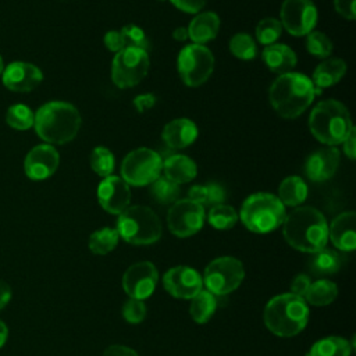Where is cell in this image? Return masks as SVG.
Here are the masks:
<instances>
[{"label": "cell", "instance_id": "44", "mask_svg": "<svg viewBox=\"0 0 356 356\" xmlns=\"http://www.w3.org/2000/svg\"><path fill=\"white\" fill-rule=\"evenodd\" d=\"M177 8L185 11V13H199L204 4H206V0H170Z\"/></svg>", "mask_w": 356, "mask_h": 356}, {"label": "cell", "instance_id": "2", "mask_svg": "<svg viewBox=\"0 0 356 356\" xmlns=\"http://www.w3.org/2000/svg\"><path fill=\"white\" fill-rule=\"evenodd\" d=\"M314 95L312 79L300 72L278 75L268 90L270 103L282 118L299 117L312 104Z\"/></svg>", "mask_w": 356, "mask_h": 356}, {"label": "cell", "instance_id": "31", "mask_svg": "<svg viewBox=\"0 0 356 356\" xmlns=\"http://www.w3.org/2000/svg\"><path fill=\"white\" fill-rule=\"evenodd\" d=\"M118 239H120V235L115 228L104 227V228L95 231L89 236L88 245H89V249L92 253L103 256V254L110 253L117 246Z\"/></svg>", "mask_w": 356, "mask_h": 356}, {"label": "cell", "instance_id": "9", "mask_svg": "<svg viewBox=\"0 0 356 356\" xmlns=\"http://www.w3.org/2000/svg\"><path fill=\"white\" fill-rule=\"evenodd\" d=\"M161 168L163 159L157 152L149 147H139L125 156L121 164V174L128 185L143 186L156 181Z\"/></svg>", "mask_w": 356, "mask_h": 356}, {"label": "cell", "instance_id": "40", "mask_svg": "<svg viewBox=\"0 0 356 356\" xmlns=\"http://www.w3.org/2000/svg\"><path fill=\"white\" fill-rule=\"evenodd\" d=\"M146 316V305L140 299L129 298L122 306V317L129 324H139Z\"/></svg>", "mask_w": 356, "mask_h": 356}, {"label": "cell", "instance_id": "25", "mask_svg": "<svg viewBox=\"0 0 356 356\" xmlns=\"http://www.w3.org/2000/svg\"><path fill=\"white\" fill-rule=\"evenodd\" d=\"M164 177L175 184H185L196 177L197 167L192 159L184 154H172L163 160Z\"/></svg>", "mask_w": 356, "mask_h": 356}, {"label": "cell", "instance_id": "18", "mask_svg": "<svg viewBox=\"0 0 356 356\" xmlns=\"http://www.w3.org/2000/svg\"><path fill=\"white\" fill-rule=\"evenodd\" d=\"M1 78L3 85L13 92H31L42 82L43 74L31 63L14 61L3 70Z\"/></svg>", "mask_w": 356, "mask_h": 356}, {"label": "cell", "instance_id": "24", "mask_svg": "<svg viewBox=\"0 0 356 356\" xmlns=\"http://www.w3.org/2000/svg\"><path fill=\"white\" fill-rule=\"evenodd\" d=\"M343 264V256L335 249L323 248L314 253L307 261V267L310 273L316 277H324L335 274L341 270Z\"/></svg>", "mask_w": 356, "mask_h": 356}, {"label": "cell", "instance_id": "48", "mask_svg": "<svg viewBox=\"0 0 356 356\" xmlns=\"http://www.w3.org/2000/svg\"><path fill=\"white\" fill-rule=\"evenodd\" d=\"M103 356H139V355L136 353V350L125 345H110L108 348H106Z\"/></svg>", "mask_w": 356, "mask_h": 356}, {"label": "cell", "instance_id": "42", "mask_svg": "<svg viewBox=\"0 0 356 356\" xmlns=\"http://www.w3.org/2000/svg\"><path fill=\"white\" fill-rule=\"evenodd\" d=\"M355 6H356V0H334V7L337 13L346 19L356 18Z\"/></svg>", "mask_w": 356, "mask_h": 356}, {"label": "cell", "instance_id": "15", "mask_svg": "<svg viewBox=\"0 0 356 356\" xmlns=\"http://www.w3.org/2000/svg\"><path fill=\"white\" fill-rule=\"evenodd\" d=\"M164 289L179 299H192L203 285L200 274L189 266L171 267L163 275Z\"/></svg>", "mask_w": 356, "mask_h": 356}, {"label": "cell", "instance_id": "13", "mask_svg": "<svg viewBox=\"0 0 356 356\" xmlns=\"http://www.w3.org/2000/svg\"><path fill=\"white\" fill-rule=\"evenodd\" d=\"M281 25L293 36H303L317 24V8L312 0H284L281 6Z\"/></svg>", "mask_w": 356, "mask_h": 356}, {"label": "cell", "instance_id": "16", "mask_svg": "<svg viewBox=\"0 0 356 356\" xmlns=\"http://www.w3.org/2000/svg\"><path fill=\"white\" fill-rule=\"evenodd\" d=\"M97 200L107 213L120 214L129 206V185L121 177L108 175L97 186Z\"/></svg>", "mask_w": 356, "mask_h": 356}, {"label": "cell", "instance_id": "37", "mask_svg": "<svg viewBox=\"0 0 356 356\" xmlns=\"http://www.w3.org/2000/svg\"><path fill=\"white\" fill-rule=\"evenodd\" d=\"M281 32H282V25L280 19L273 17H266L256 26V39L261 44L270 46L275 43V40L281 36Z\"/></svg>", "mask_w": 356, "mask_h": 356}, {"label": "cell", "instance_id": "1", "mask_svg": "<svg viewBox=\"0 0 356 356\" xmlns=\"http://www.w3.org/2000/svg\"><path fill=\"white\" fill-rule=\"evenodd\" d=\"M282 234L293 249L314 253L328 242V224L324 214L312 207L300 206L285 216Z\"/></svg>", "mask_w": 356, "mask_h": 356}, {"label": "cell", "instance_id": "36", "mask_svg": "<svg viewBox=\"0 0 356 356\" xmlns=\"http://www.w3.org/2000/svg\"><path fill=\"white\" fill-rule=\"evenodd\" d=\"M90 167L100 177H108L114 171V156L113 153L104 147L97 146L92 150L90 154Z\"/></svg>", "mask_w": 356, "mask_h": 356}, {"label": "cell", "instance_id": "32", "mask_svg": "<svg viewBox=\"0 0 356 356\" xmlns=\"http://www.w3.org/2000/svg\"><path fill=\"white\" fill-rule=\"evenodd\" d=\"M150 195L153 200L160 204H172L178 200L179 186L167 177H159L156 181L152 182Z\"/></svg>", "mask_w": 356, "mask_h": 356}, {"label": "cell", "instance_id": "47", "mask_svg": "<svg viewBox=\"0 0 356 356\" xmlns=\"http://www.w3.org/2000/svg\"><path fill=\"white\" fill-rule=\"evenodd\" d=\"M343 152L350 159L355 160L356 157V129L352 127V129L349 131V134L346 135V138L343 139Z\"/></svg>", "mask_w": 356, "mask_h": 356}, {"label": "cell", "instance_id": "27", "mask_svg": "<svg viewBox=\"0 0 356 356\" xmlns=\"http://www.w3.org/2000/svg\"><path fill=\"white\" fill-rule=\"evenodd\" d=\"M277 197L284 206H298L307 197V185L300 177H286L278 186Z\"/></svg>", "mask_w": 356, "mask_h": 356}, {"label": "cell", "instance_id": "20", "mask_svg": "<svg viewBox=\"0 0 356 356\" xmlns=\"http://www.w3.org/2000/svg\"><path fill=\"white\" fill-rule=\"evenodd\" d=\"M356 216L353 211L338 214L328 227V238L334 246L342 252H350L356 248Z\"/></svg>", "mask_w": 356, "mask_h": 356}, {"label": "cell", "instance_id": "33", "mask_svg": "<svg viewBox=\"0 0 356 356\" xmlns=\"http://www.w3.org/2000/svg\"><path fill=\"white\" fill-rule=\"evenodd\" d=\"M207 221L217 229H229L238 221V214L234 207L228 204H216L207 213Z\"/></svg>", "mask_w": 356, "mask_h": 356}, {"label": "cell", "instance_id": "30", "mask_svg": "<svg viewBox=\"0 0 356 356\" xmlns=\"http://www.w3.org/2000/svg\"><path fill=\"white\" fill-rule=\"evenodd\" d=\"M352 345L348 339L342 337H325L317 341L312 349L309 356H350Z\"/></svg>", "mask_w": 356, "mask_h": 356}, {"label": "cell", "instance_id": "19", "mask_svg": "<svg viewBox=\"0 0 356 356\" xmlns=\"http://www.w3.org/2000/svg\"><path fill=\"white\" fill-rule=\"evenodd\" d=\"M339 150L337 147H323L312 153L305 163V172L310 181L323 182L330 179L339 165Z\"/></svg>", "mask_w": 356, "mask_h": 356}, {"label": "cell", "instance_id": "45", "mask_svg": "<svg viewBox=\"0 0 356 356\" xmlns=\"http://www.w3.org/2000/svg\"><path fill=\"white\" fill-rule=\"evenodd\" d=\"M104 44L110 51H114V53H118L121 49H124V43H122L120 31H108L104 35Z\"/></svg>", "mask_w": 356, "mask_h": 356}, {"label": "cell", "instance_id": "23", "mask_svg": "<svg viewBox=\"0 0 356 356\" xmlns=\"http://www.w3.org/2000/svg\"><path fill=\"white\" fill-rule=\"evenodd\" d=\"M263 61L270 68V71L277 74L291 72V70L296 65V54L293 50L281 43H273L263 50Z\"/></svg>", "mask_w": 356, "mask_h": 356}, {"label": "cell", "instance_id": "10", "mask_svg": "<svg viewBox=\"0 0 356 356\" xmlns=\"http://www.w3.org/2000/svg\"><path fill=\"white\" fill-rule=\"evenodd\" d=\"M177 67L179 76L186 86H200L213 72L214 56L203 44H188L179 51Z\"/></svg>", "mask_w": 356, "mask_h": 356}, {"label": "cell", "instance_id": "35", "mask_svg": "<svg viewBox=\"0 0 356 356\" xmlns=\"http://www.w3.org/2000/svg\"><path fill=\"white\" fill-rule=\"evenodd\" d=\"M229 51L241 60H252L257 54V47L250 35L236 33L229 40Z\"/></svg>", "mask_w": 356, "mask_h": 356}, {"label": "cell", "instance_id": "41", "mask_svg": "<svg viewBox=\"0 0 356 356\" xmlns=\"http://www.w3.org/2000/svg\"><path fill=\"white\" fill-rule=\"evenodd\" d=\"M204 193H206L204 206L221 204L227 199V191L218 182H209V184H206L204 185Z\"/></svg>", "mask_w": 356, "mask_h": 356}, {"label": "cell", "instance_id": "49", "mask_svg": "<svg viewBox=\"0 0 356 356\" xmlns=\"http://www.w3.org/2000/svg\"><path fill=\"white\" fill-rule=\"evenodd\" d=\"M10 299H11V288L6 281L0 280V310L10 302Z\"/></svg>", "mask_w": 356, "mask_h": 356}, {"label": "cell", "instance_id": "53", "mask_svg": "<svg viewBox=\"0 0 356 356\" xmlns=\"http://www.w3.org/2000/svg\"><path fill=\"white\" fill-rule=\"evenodd\" d=\"M159 1H164V0H159Z\"/></svg>", "mask_w": 356, "mask_h": 356}, {"label": "cell", "instance_id": "3", "mask_svg": "<svg viewBox=\"0 0 356 356\" xmlns=\"http://www.w3.org/2000/svg\"><path fill=\"white\" fill-rule=\"evenodd\" d=\"M33 127L44 142L64 145L76 136L81 128V114L71 103L49 102L36 111Z\"/></svg>", "mask_w": 356, "mask_h": 356}, {"label": "cell", "instance_id": "39", "mask_svg": "<svg viewBox=\"0 0 356 356\" xmlns=\"http://www.w3.org/2000/svg\"><path fill=\"white\" fill-rule=\"evenodd\" d=\"M121 38H122V43L124 47H135V49H142V50H149L150 43L149 39L146 36V33L143 32L142 28H139L138 25L129 24L121 28L120 31Z\"/></svg>", "mask_w": 356, "mask_h": 356}, {"label": "cell", "instance_id": "50", "mask_svg": "<svg viewBox=\"0 0 356 356\" xmlns=\"http://www.w3.org/2000/svg\"><path fill=\"white\" fill-rule=\"evenodd\" d=\"M172 38H174L175 40H179V42L186 40V39H188V29L184 28V26H178V28L172 32Z\"/></svg>", "mask_w": 356, "mask_h": 356}, {"label": "cell", "instance_id": "28", "mask_svg": "<svg viewBox=\"0 0 356 356\" xmlns=\"http://www.w3.org/2000/svg\"><path fill=\"white\" fill-rule=\"evenodd\" d=\"M218 306L216 295L209 291L200 289L191 300L189 314L197 324H204L216 312Z\"/></svg>", "mask_w": 356, "mask_h": 356}, {"label": "cell", "instance_id": "51", "mask_svg": "<svg viewBox=\"0 0 356 356\" xmlns=\"http://www.w3.org/2000/svg\"><path fill=\"white\" fill-rule=\"evenodd\" d=\"M8 338V328L7 325L0 320V348H3V345L7 342Z\"/></svg>", "mask_w": 356, "mask_h": 356}, {"label": "cell", "instance_id": "17", "mask_svg": "<svg viewBox=\"0 0 356 356\" xmlns=\"http://www.w3.org/2000/svg\"><path fill=\"white\" fill-rule=\"evenodd\" d=\"M60 156L51 145H38L25 157L24 170L28 178L40 181L51 177L58 167Z\"/></svg>", "mask_w": 356, "mask_h": 356}, {"label": "cell", "instance_id": "34", "mask_svg": "<svg viewBox=\"0 0 356 356\" xmlns=\"http://www.w3.org/2000/svg\"><path fill=\"white\" fill-rule=\"evenodd\" d=\"M33 120H35V114L32 113V110L22 104V103H17L8 107L7 113H6V122L18 131H25L29 129L33 125Z\"/></svg>", "mask_w": 356, "mask_h": 356}, {"label": "cell", "instance_id": "8", "mask_svg": "<svg viewBox=\"0 0 356 356\" xmlns=\"http://www.w3.org/2000/svg\"><path fill=\"white\" fill-rule=\"evenodd\" d=\"M245 278V268L241 260L222 256L211 260L203 274V282L209 292L216 296H225L235 291Z\"/></svg>", "mask_w": 356, "mask_h": 356}, {"label": "cell", "instance_id": "29", "mask_svg": "<svg viewBox=\"0 0 356 356\" xmlns=\"http://www.w3.org/2000/svg\"><path fill=\"white\" fill-rule=\"evenodd\" d=\"M338 295V286L335 282L330 280H317L310 284L307 292L305 293L306 303L314 305V306H325L335 300Z\"/></svg>", "mask_w": 356, "mask_h": 356}, {"label": "cell", "instance_id": "46", "mask_svg": "<svg viewBox=\"0 0 356 356\" xmlns=\"http://www.w3.org/2000/svg\"><path fill=\"white\" fill-rule=\"evenodd\" d=\"M156 103V96L152 93H146V95H139L134 99V106L139 113H143L149 108L153 107V104Z\"/></svg>", "mask_w": 356, "mask_h": 356}, {"label": "cell", "instance_id": "21", "mask_svg": "<svg viewBox=\"0 0 356 356\" xmlns=\"http://www.w3.org/2000/svg\"><path fill=\"white\" fill-rule=\"evenodd\" d=\"M197 128L193 121L188 118H177L170 121L161 134L164 143L170 149H184L195 142Z\"/></svg>", "mask_w": 356, "mask_h": 356}, {"label": "cell", "instance_id": "5", "mask_svg": "<svg viewBox=\"0 0 356 356\" xmlns=\"http://www.w3.org/2000/svg\"><path fill=\"white\" fill-rule=\"evenodd\" d=\"M352 120L348 108L338 100L328 99L320 102L309 117V128L312 135L321 143L328 146L343 142L352 129Z\"/></svg>", "mask_w": 356, "mask_h": 356}, {"label": "cell", "instance_id": "6", "mask_svg": "<svg viewBox=\"0 0 356 356\" xmlns=\"http://www.w3.org/2000/svg\"><path fill=\"white\" fill-rule=\"evenodd\" d=\"M285 206L281 200L266 192L253 193L245 199L241 207V221L256 234H267L278 228L285 218Z\"/></svg>", "mask_w": 356, "mask_h": 356}, {"label": "cell", "instance_id": "52", "mask_svg": "<svg viewBox=\"0 0 356 356\" xmlns=\"http://www.w3.org/2000/svg\"><path fill=\"white\" fill-rule=\"evenodd\" d=\"M3 70H4V63H3V58H1V56H0V75H1Z\"/></svg>", "mask_w": 356, "mask_h": 356}, {"label": "cell", "instance_id": "12", "mask_svg": "<svg viewBox=\"0 0 356 356\" xmlns=\"http://www.w3.org/2000/svg\"><path fill=\"white\" fill-rule=\"evenodd\" d=\"M204 222V207L191 199H181L172 203L167 213V225L171 234L179 238L195 235Z\"/></svg>", "mask_w": 356, "mask_h": 356}, {"label": "cell", "instance_id": "14", "mask_svg": "<svg viewBox=\"0 0 356 356\" xmlns=\"http://www.w3.org/2000/svg\"><path fill=\"white\" fill-rule=\"evenodd\" d=\"M157 270L150 261H138L129 266L122 275V288L129 298L146 299L149 298L157 284Z\"/></svg>", "mask_w": 356, "mask_h": 356}, {"label": "cell", "instance_id": "38", "mask_svg": "<svg viewBox=\"0 0 356 356\" xmlns=\"http://www.w3.org/2000/svg\"><path fill=\"white\" fill-rule=\"evenodd\" d=\"M306 49L314 57L325 58L332 51V42L325 33L320 31H312L310 33H307Z\"/></svg>", "mask_w": 356, "mask_h": 356}, {"label": "cell", "instance_id": "22", "mask_svg": "<svg viewBox=\"0 0 356 356\" xmlns=\"http://www.w3.org/2000/svg\"><path fill=\"white\" fill-rule=\"evenodd\" d=\"M186 29L188 38H191L196 44H204L217 36L220 29V18L211 11L200 13L189 22Z\"/></svg>", "mask_w": 356, "mask_h": 356}, {"label": "cell", "instance_id": "4", "mask_svg": "<svg viewBox=\"0 0 356 356\" xmlns=\"http://www.w3.org/2000/svg\"><path fill=\"white\" fill-rule=\"evenodd\" d=\"M263 320L266 327L278 337L298 335L309 321V306L302 296L281 293L268 300Z\"/></svg>", "mask_w": 356, "mask_h": 356}, {"label": "cell", "instance_id": "7", "mask_svg": "<svg viewBox=\"0 0 356 356\" xmlns=\"http://www.w3.org/2000/svg\"><path fill=\"white\" fill-rule=\"evenodd\" d=\"M117 232L128 243L150 245L160 239L163 228L157 214L147 206H128L118 214Z\"/></svg>", "mask_w": 356, "mask_h": 356}, {"label": "cell", "instance_id": "26", "mask_svg": "<svg viewBox=\"0 0 356 356\" xmlns=\"http://www.w3.org/2000/svg\"><path fill=\"white\" fill-rule=\"evenodd\" d=\"M346 72V64L341 58H328L320 63L313 72V85L328 88L338 83Z\"/></svg>", "mask_w": 356, "mask_h": 356}, {"label": "cell", "instance_id": "11", "mask_svg": "<svg viewBox=\"0 0 356 356\" xmlns=\"http://www.w3.org/2000/svg\"><path fill=\"white\" fill-rule=\"evenodd\" d=\"M149 54L146 50L135 47L121 49L111 65V79L115 86L125 89L138 85L147 74Z\"/></svg>", "mask_w": 356, "mask_h": 356}, {"label": "cell", "instance_id": "43", "mask_svg": "<svg viewBox=\"0 0 356 356\" xmlns=\"http://www.w3.org/2000/svg\"><path fill=\"white\" fill-rule=\"evenodd\" d=\"M310 284H312V280H310L309 275H306V274H298V275L292 280V282H291V291H292L291 293H295V295L303 298L305 293L307 292Z\"/></svg>", "mask_w": 356, "mask_h": 356}]
</instances>
